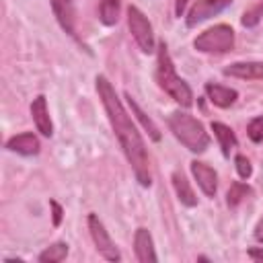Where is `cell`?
Returning <instances> with one entry per match:
<instances>
[{
    "label": "cell",
    "mask_w": 263,
    "mask_h": 263,
    "mask_svg": "<svg viewBox=\"0 0 263 263\" xmlns=\"http://www.w3.org/2000/svg\"><path fill=\"white\" fill-rule=\"evenodd\" d=\"M95 82H97L99 99H101V103L105 107V113L109 117V123L113 127V134H115V138H117L127 162L132 164L136 181L142 187H150L152 175H150V158H148V152H146L144 138L140 136L134 119L127 115L121 99L117 97V92L113 88V84L103 74H99L95 78Z\"/></svg>",
    "instance_id": "cell-1"
},
{
    "label": "cell",
    "mask_w": 263,
    "mask_h": 263,
    "mask_svg": "<svg viewBox=\"0 0 263 263\" xmlns=\"http://www.w3.org/2000/svg\"><path fill=\"white\" fill-rule=\"evenodd\" d=\"M154 78L158 82V86L175 101L179 103L181 107H191L193 105V92L189 88V84L177 74L175 70V64L171 60V53L164 45V41L158 43L156 47V72H154Z\"/></svg>",
    "instance_id": "cell-2"
},
{
    "label": "cell",
    "mask_w": 263,
    "mask_h": 263,
    "mask_svg": "<svg viewBox=\"0 0 263 263\" xmlns=\"http://www.w3.org/2000/svg\"><path fill=\"white\" fill-rule=\"evenodd\" d=\"M168 127L173 132V136L189 150L195 154H201L208 150L210 146V136L203 127L201 121H197L193 115L185 113V111H173L168 115Z\"/></svg>",
    "instance_id": "cell-3"
},
{
    "label": "cell",
    "mask_w": 263,
    "mask_h": 263,
    "mask_svg": "<svg viewBox=\"0 0 263 263\" xmlns=\"http://www.w3.org/2000/svg\"><path fill=\"white\" fill-rule=\"evenodd\" d=\"M193 47L203 53H226L234 47V31L230 25H214L199 33L193 41Z\"/></svg>",
    "instance_id": "cell-4"
},
{
    "label": "cell",
    "mask_w": 263,
    "mask_h": 263,
    "mask_svg": "<svg viewBox=\"0 0 263 263\" xmlns=\"http://www.w3.org/2000/svg\"><path fill=\"white\" fill-rule=\"evenodd\" d=\"M127 27L132 31V37L136 39L138 47L144 53H154L156 51V39H154V29L146 14L138 6H127Z\"/></svg>",
    "instance_id": "cell-5"
},
{
    "label": "cell",
    "mask_w": 263,
    "mask_h": 263,
    "mask_svg": "<svg viewBox=\"0 0 263 263\" xmlns=\"http://www.w3.org/2000/svg\"><path fill=\"white\" fill-rule=\"evenodd\" d=\"M86 224H88V230H90V236H92V242H95L99 255L105 257L107 261H121V253H119L117 245L113 242V238L109 236L105 224L99 220V216L97 214H88Z\"/></svg>",
    "instance_id": "cell-6"
},
{
    "label": "cell",
    "mask_w": 263,
    "mask_h": 263,
    "mask_svg": "<svg viewBox=\"0 0 263 263\" xmlns=\"http://www.w3.org/2000/svg\"><path fill=\"white\" fill-rule=\"evenodd\" d=\"M232 4V0H195V4L189 8L187 16H185V25L191 29V27H197L199 23L216 16L218 12H222L224 8H228Z\"/></svg>",
    "instance_id": "cell-7"
},
{
    "label": "cell",
    "mask_w": 263,
    "mask_h": 263,
    "mask_svg": "<svg viewBox=\"0 0 263 263\" xmlns=\"http://www.w3.org/2000/svg\"><path fill=\"white\" fill-rule=\"evenodd\" d=\"M189 166H191V175H193V179L197 181L199 189H201L208 197H214V195H216V189H218V175H216V171H214L210 164L199 162V160H193Z\"/></svg>",
    "instance_id": "cell-8"
},
{
    "label": "cell",
    "mask_w": 263,
    "mask_h": 263,
    "mask_svg": "<svg viewBox=\"0 0 263 263\" xmlns=\"http://www.w3.org/2000/svg\"><path fill=\"white\" fill-rule=\"evenodd\" d=\"M51 4V10L60 23V27L70 35V37H76V29H74V23H76V12H74V0H49Z\"/></svg>",
    "instance_id": "cell-9"
},
{
    "label": "cell",
    "mask_w": 263,
    "mask_h": 263,
    "mask_svg": "<svg viewBox=\"0 0 263 263\" xmlns=\"http://www.w3.org/2000/svg\"><path fill=\"white\" fill-rule=\"evenodd\" d=\"M31 117L35 121V127L41 136L49 138L53 134V125H51V119H49V111H47V99L43 95H37L31 103Z\"/></svg>",
    "instance_id": "cell-10"
},
{
    "label": "cell",
    "mask_w": 263,
    "mask_h": 263,
    "mask_svg": "<svg viewBox=\"0 0 263 263\" xmlns=\"http://www.w3.org/2000/svg\"><path fill=\"white\" fill-rule=\"evenodd\" d=\"M134 253H136V259L140 263H148V261H158V255L154 251V240H152V234L146 230V228H138L136 234H134Z\"/></svg>",
    "instance_id": "cell-11"
},
{
    "label": "cell",
    "mask_w": 263,
    "mask_h": 263,
    "mask_svg": "<svg viewBox=\"0 0 263 263\" xmlns=\"http://www.w3.org/2000/svg\"><path fill=\"white\" fill-rule=\"evenodd\" d=\"M6 148L10 152L21 154V156H35L41 146H39V140H37L35 134L25 132V134H16V136L8 138L6 140Z\"/></svg>",
    "instance_id": "cell-12"
},
{
    "label": "cell",
    "mask_w": 263,
    "mask_h": 263,
    "mask_svg": "<svg viewBox=\"0 0 263 263\" xmlns=\"http://www.w3.org/2000/svg\"><path fill=\"white\" fill-rule=\"evenodd\" d=\"M224 74L240 80H263V62H234L224 68Z\"/></svg>",
    "instance_id": "cell-13"
},
{
    "label": "cell",
    "mask_w": 263,
    "mask_h": 263,
    "mask_svg": "<svg viewBox=\"0 0 263 263\" xmlns=\"http://www.w3.org/2000/svg\"><path fill=\"white\" fill-rule=\"evenodd\" d=\"M203 90H205L208 99H210L216 107H220V109H228V107L234 105L236 99H238V92H236L234 88H228V86H222V84H214V82H205Z\"/></svg>",
    "instance_id": "cell-14"
},
{
    "label": "cell",
    "mask_w": 263,
    "mask_h": 263,
    "mask_svg": "<svg viewBox=\"0 0 263 263\" xmlns=\"http://www.w3.org/2000/svg\"><path fill=\"white\" fill-rule=\"evenodd\" d=\"M171 181H173L175 193H177V197H179V201H181L183 205H187V208L197 205V197H195V193H193V189H191V185H189V181L185 179L183 173L175 171V173L171 175Z\"/></svg>",
    "instance_id": "cell-15"
},
{
    "label": "cell",
    "mask_w": 263,
    "mask_h": 263,
    "mask_svg": "<svg viewBox=\"0 0 263 263\" xmlns=\"http://www.w3.org/2000/svg\"><path fill=\"white\" fill-rule=\"evenodd\" d=\"M212 132H214V136H216V140H218V144L222 148V154L230 156V150L236 148V144H238L234 132L226 123H220V121H212Z\"/></svg>",
    "instance_id": "cell-16"
},
{
    "label": "cell",
    "mask_w": 263,
    "mask_h": 263,
    "mask_svg": "<svg viewBox=\"0 0 263 263\" xmlns=\"http://www.w3.org/2000/svg\"><path fill=\"white\" fill-rule=\"evenodd\" d=\"M125 99H127V105H129V109H132V115H134V117H136V119H138V121L142 123V127H144V129L148 132L150 140L158 142V140H160V132H158L156 123H154V121H152V119H150V117H148V115H146V113H144V111L140 109V105L136 103V99H132L129 95H127Z\"/></svg>",
    "instance_id": "cell-17"
},
{
    "label": "cell",
    "mask_w": 263,
    "mask_h": 263,
    "mask_svg": "<svg viewBox=\"0 0 263 263\" xmlns=\"http://www.w3.org/2000/svg\"><path fill=\"white\" fill-rule=\"evenodd\" d=\"M121 12V0H101L99 2V18L103 25L111 27L119 21Z\"/></svg>",
    "instance_id": "cell-18"
},
{
    "label": "cell",
    "mask_w": 263,
    "mask_h": 263,
    "mask_svg": "<svg viewBox=\"0 0 263 263\" xmlns=\"http://www.w3.org/2000/svg\"><path fill=\"white\" fill-rule=\"evenodd\" d=\"M66 255H68V245L60 240V242L49 245L45 251H41L37 259H39L41 263H60V261L66 259Z\"/></svg>",
    "instance_id": "cell-19"
},
{
    "label": "cell",
    "mask_w": 263,
    "mask_h": 263,
    "mask_svg": "<svg viewBox=\"0 0 263 263\" xmlns=\"http://www.w3.org/2000/svg\"><path fill=\"white\" fill-rule=\"evenodd\" d=\"M249 195H251V187H249L247 183L234 181V183L230 185L228 193H226V203H228L230 208H236V205H238L240 201H245Z\"/></svg>",
    "instance_id": "cell-20"
},
{
    "label": "cell",
    "mask_w": 263,
    "mask_h": 263,
    "mask_svg": "<svg viewBox=\"0 0 263 263\" xmlns=\"http://www.w3.org/2000/svg\"><path fill=\"white\" fill-rule=\"evenodd\" d=\"M261 16H263V2H259V4H255L253 8L245 10L240 23H242V27H249V29H251V27H255V25L261 21Z\"/></svg>",
    "instance_id": "cell-21"
},
{
    "label": "cell",
    "mask_w": 263,
    "mask_h": 263,
    "mask_svg": "<svg viewBox=\"0 0 263 263\" xmlns=\"http://www.w3.org/2000/svg\"><path fill=\"white\" fill-rule=\"evenodd\" d=\"M247 136H249L251 142H255V144L263 142V117H255V119L249 121V125H247Z\"/></svg>",
    "instance_id": "cell-22"
},
{
    "label": "cell",
    "mask_w": 263,
    "mask_h": 263,
    "mask_svg": "<svg viewBox=\"0 0 263 263\" xmlns=\"http://www.w3.org/2000/svg\"><path fill=\"white\" fill-rule=\"evenodd\" d=\"M234 166H236V173L240 179H249L253 175V166H251V160L245 156V154H236L234 156Z\"/></svg>",
    "instance_id": "cell-23"
},
{
    "label": "cell",
    "mask_w": 263,
    "mask_h": 263,
    "mask_svg": "<svg viewBox=\"0 0 263 263\" xmlns=\"http://www.w3.org/2000/svg\"><path fill=\"white\" fill-rule=\"evenodd\" d=\"M49 205H51V210H53V226H60L62 224V216H64V210H62V205L58 203V201H49Z\"/></svg>",
    "instance_id": "cell-24"
},
{
    "label": "cell",
    "mask_w": 263,
    "mask_h": 263,
    "mask_svg": "<svg viewBox=\"0 0 263 263\" xmlns=\"http://www.w3.org/2000/svg\"><path fill=\"white\" fill-rule=\"evenodd\" d=\"M187 4H189V0H175V14H177L179 18L185 14V8H187Z\"/></svg>",
    "instance_id": "cell-25"
},
{
    "label": "cell",
    "mask_w": 263,
    "mask_h": 263,
    "mask_svg": "<svg viewBox=\"0 0 263 263\" xmlns=\"http://www.w3.org/2000/svg\"><path fill=\"white\" fill-rule=\"evenodd\" d=\"M253 261H263V247H255V249H249L247 253Z\"/></svg>",
    "instance_id": "cell-26"
},
{
    "label": "cell",
    "mask_w": 263,
    "mask_h": 263,
    "mask_svg": "<svg viewBox=\"0 0 263 263\" xmlns=\"http://www.w3.org/2000/svg\"><path fill=\"white\" fill-rule=\"evenodd\" d=\"M255 240H259V242H263V216H261V220L257 222V226H255Z\"/></svg>",
    "instance_id": "cell-27"
}]
</instances>
